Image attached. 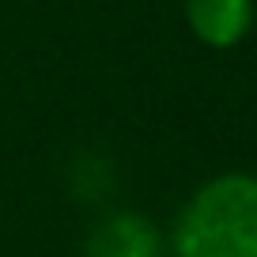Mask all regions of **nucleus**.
I'll return each instance as SVG.
<instances>
[{
  "instance_id": "obj_1",
  "label": "nucleus",
  "mask_w": 257,
  "mask_h": 257,
  "mask_svg": "<svg viewBox=\"0 0 257 257\" xmlns=\"http://www.w3.org/2000/svg\"><path fill=\"white\" fill-rule=\"evenodd\" d=\"M170 249L174 257H257V174L227 170L193 189Z\"/></svg>"
},
{
  "instance_id": "obj_2",
  "label": "nucleus",
  "mask_w": 257,
  "mask_h": 257,
  "mask_svg": "<svg viewBox=\"0 0 257 257\" xmlns=\"http://www.w3.org/2000/svg\"><path fill=\"white\" fill-rule=\"evenodd\" d=\"M83 257H163V234L148 216L113 212L87 234Z\"/></svg>"
},
{
  "instance_id": "obj_3",
  "label": "nucleus",
  "mask_w": 257,
  "mask_h": 257,
  "mask_svg": "<svg viewBox=\"0 0 257 257\" xmlns=\"http://www.w3.org/2000/svg\"><path fill=\"white\" fill-rule=\"evenodd\" d=\"M185 23L204 46L231 49L253 27V0H185Z\"/></svg>"
}]
</instances>
